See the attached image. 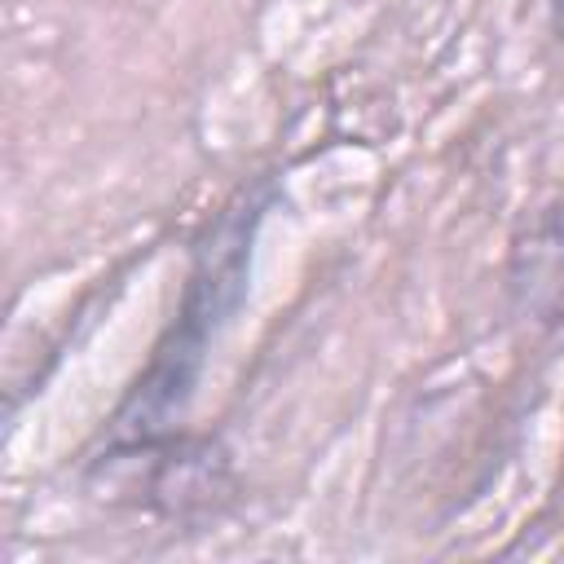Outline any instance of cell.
Wrapping results in <instances>:
<instances>
[{"label": "cell", "instance_id": "6da1fadb", "mask_svg": "<svg viewBox=\"0 0 564 564\" xmlns=\"http://www.w3.org/2000/svg\"><path fill=\"white\" fill-rule=\"evenodd\" d=\"M256 220H260V198L242 194L207 229V238L198 242L194 269H189V286H185L176 326L159 344L150 370L132 383V392L115 410V419L106 427V445L159 441L172 432V419L189 401V388L203 370V357H207L216 326L225 322V313H234V304L242 295Z\"/></svg>", "mask_w": 564, "mask_h": 564}, {"label": "cell", "instance_id": "7a4b0ae2", "mask_svg": "<svg viewBox=\"0 0 564 564\" xmlns=\"http://www.w3.org/2000/svg\"><path fill=\"white\" fill-rule=\"evenodd\" d=\"M507 304L533 335H564V194L516 229L507 251Z\"/></svg>", "mask_w": 564, "mask_h": 564}, {"label": "cell", "instance_id": "3957f363", "mask_svg": "<svg viewBox=\"0 0 564 564\" xmlns=\"http://www.w3.org/2000/svg\"><path fill=\"white\" fill-rule=\"evenodd\" d=\"M551 18H555V31L564 35V0H551Z\"/></svg>", "mask_w": 564, "mask_h": 564}]
</instances>
